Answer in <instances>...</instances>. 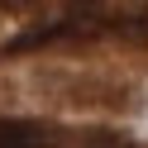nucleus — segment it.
<instances>
[{"label": "nucleus", "instance_id": "f257e3e1", "mask_svg": "<svg viewBox=\"0 0 148 148\" xmlns=\"http://www.w3.org/2000/svg\"><path fill=\"white\" fill-rule=\"evenodd\" d=\"M0 148H53V138L43 134V124H29V119H0Z\"/></svg>", "mask_w": 148, "mask_h": 148}, {"label": "nucleus", "instance_id": "f03ea898", "mask_svg": "<svg viewBox=\"0 0 148 148\" xmlns=\"http://www.w3.org/2000/svg\"><path fill=\"white\" fill-rule=\"evenodd\" d=\"M81 148H134V143H119V138H86V143H81Z\"/></svg>", "mask_w": 148, "mask_h": 148}]
</instances>
